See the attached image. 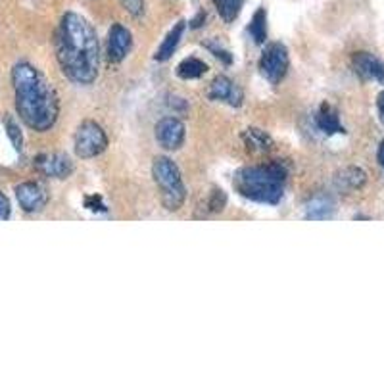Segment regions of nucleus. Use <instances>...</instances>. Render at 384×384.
<instances>
[{"label": "nucleus", "mask_w": 384, "mask_h": 384, "mask_svg": "<svg viewBox=\"0 0 384 384\" xmlns=\"http://www.w3.org/2000/svg\"><path fill=\"white\" fill-rule=\"evenodd\" d=\"M56 60L77 85H90L100 69V44L89 20L76 12L64 14L56 33Z\"/></svg>", "instance_id": "obj_1"}, {"label": "nucleus", "mask_w": 384, "mask_h": 384, "mask_svg": "<svg viewBox=\"0 0 384 384\" xmlns=\"http://www.w3.org/2000/svg\"><path fill=\"white\" fill-rule=\"evenodd\" d=\"M12 87L16 110L29 129L44 133L60 116V102L54 87L39 69L28 62L16 64L12 69Z\"/></svg>", "instance_id": "obj_2"}, {"label": "nucleus", "mask_w": 384, "mask_h": 384, "mask_svg": "<svg viewBox=\"0 0 384 384\" xmlns=\"http://www.w3.org/2000/svg\"><path fill=\"white\" fill-rule=\"evenodd\" d=\"M287 183V169L281 164L252 165L242 167L234 175V188L244 198L263 202V204H277L281 202Z\"/></svg>", "instance_id": "obj_3"}, {"label": "nucleus", "mask_w": 384, "mask_h": 384, "mask_svg": "<svg viewBox=\"0 0 384 384\" xmlns=\"http://www.w3.org/2000/svg\"><path fill=\"white\" fill-rule=\"evenodd\" d=\"M152 177L162 192V204L169 212H177L186 200V188L181 172L169 158H156L152 165Z\"/></svg>", "instance_id": "obj_4"}, {"label": "nucleus", "mask_w": 384, "mask_h": 384, "mask_svg": "<svg viewBox=\"0 0 384 384\" xmlns=\"http://www.w3.org/2000/svg\"><path fill=\"white\" fill-rule=\"evenodd\" d=\"M108 148V135L96 121H83L76 133V154L89 160L100 156Z\"/></svg>", "instance_id": "obj_5"}, {"label": "nucleus", "mask_w": 384, "mask_h": 384, "mask_svg": "<svg viewBox=\"0 0 384 384\" xmlns=\"http://www.w3.org/2000/svg\"><path fill=\"white\" fill-rule=\"evenodd\" d=\"M288 66H290V58H288V50L284 44L271 42L269 47H265L260 58V71L269 83H273V85L281 83L287 76Z\"/></svg>", "instance_id": "obj_6"}, {"label": "nucleus", "mask_w": 384, "mask_h": 384, "mask_svg": "<svg viewBox=\"0 0 384 384\" xmlns=\"http://www.w3.org/2000/svg\"><path fill=\"white\" fill-rule=\"evenodd\" d=\"M35 169L44 177L68 179L73 173V162L69 160L68 154L50 152V154H41L35 158Z\"/></svg>", "instance_id": "obj_7"}, {"label": "nucleus", "mask_w": 384, "mask_h": 384, "mask_svg": "<svg viewBox=\"0 0 384 384\" xmlns=\"http://www.w3.org/2000/svg\"><path fill=\"white\" fill-rule=\"evenodd\" d=\"M16 198L20 202V206L23 212L37 213L44 210L48 204V192L41 183L35 181H28L16 186Z\"/></svg>", "instance_id": "obj_8"}, {"label": "nucleus", "mask_w": 384, "mask_h": 384, "mask_svg": "<svg viewBox=\"0 0 384 384\" xmlns=\"http://www.w3.org/2000/svg\"><path fill=\"white\" fill-rule=\"evenodd\" d=\"M185 124L177 117H164L156 125V138L165 150H179L185 143Z\"/></svg>", "instance_id": "obj_9"}, {"label": "nucleus", "mask_w": 384, "mask_h": 384, "mask_svg": "<svg viewBox=\"0 0 384 384\" xmlns=\"http://www.w3.org/2000/svg\"><path fill=\"white\" fill-rule=\"evenodd\" d=\"M133 47V35L121 23H114L108 31V60L112 64L124 62Z\"/></svg>", "instance_id": "obj_10"}, {"label": "nucleus", "mask_w": 384, "mask_h": 384, "mask_svg": "<svg viewBox=\"0 0 384 384\" xmlns=\"http://www.w3.org/2000/svg\"><path fill=\"white\" fill-rule=\"evenodd\" d=\"M208 96L212 100H220V102H227L229 106H234L239 108L242 106V100H244V92L240 89L236 83H233L229 77L220 76L215 77L210 85V92Z\"/></svg>", "instance_id": "obj_11"}, {"label": "nucleus", "mask_w": 384, "mask_h": 384, "mask_svg": "<svg viewBox=\"0 0 384 384\" xmlns=\"http://www.w3.org/2000/svg\"><path fill=\"white\" fill-rule=\"evenodd\" d=\"M354 69L359 77L384 85V64L369 52H357L352 58Z\"/></svg>", "instance_id": "obj_12"}, {"label": "nucleus", "mask_w": 384, "mask_h": 384, "mask_svg": "<svg viewBox=\"0 0 384 384\" xmlns=\"http://www.w3.org/2000/svg\"><path fill=\"white\" fill-rule=\"evenodd\" d=\"M365 181H367V175H365L364 169H359V167H346L335 177V185L338 191L352 192L359 191L365 185Z\"/></svg>", "instance_id": "obj_13"}, {"label": "nucleus", "mask_w": 384, "mask_h": 384, "mask_svg": "<svg viewBox=\"0 0 384 384\" xmlns=\"http://www.w3.org/2000/svg\"><path fill=\"white\" fill-rule=\"evenodd\" d=\"M317 127L325 133V135H336V133H344V127L340 124L338 112L330 106V104L323 102L319 112H317Z\"/></svg>", "instance_id": "obj_14"}, {"label": "nucleus", "mask_w": 384, "mask_h": 384, "mask_svg": "<svg viewBox=\"0 0 384 384\" xmlns=\"http://www.w3.org/2000/svg\"><path fill=\"white\" fill-rule=\"evenodd\" d=\"M183 33H185V21H179L177 25L167 33V37L164 39V42L160 44L158 52H156V60L158 62H165V60H169L173 56V52L177 50L179 42H181V37H183Z\"/></svg>", "instance_id": "obj_15"}, {"label": "nucleus", "mask_w": 384, "mask_h": 384, "mask_svg": "<svg viewBox=\"0 0 384 384\" xmlns=\"http://www.w3.org/2000/svg\"><path fill=\"white\" fill-rule=\"evenodd\" d=\"M242 138H244L248 148L254 152H269L271 146H273V138L269 137L265 131L256 129V127H250V129L244 131Z\"/></svg>", "instance_id": "obj_16"}, {"label": "nucleus", "mask_w": 384, "mask_h": 384, "mask_svg": "<svg viewBox=\"0 0 384 384\" xmlns=\"http://www.w3.org/2000/svg\"><path fill=\"white\" fill-rule=\"evenodd\" d=\"M204 73H208V64L202 62L200 58H185L183 62L177 66V76L181 77V79H198V77H202Z\"/></svg>", "instance_id": "obj_17"}, {"label": "nucleus", "mask_w": 384, "mask_h": 384, "mask_svg": "<svg viewBox=\"0 0 384 384\" xmlns=\"http://www.w3.org/2000/svg\"><path fill=\"white\" fill-rule=\"evenodd\" d=\"M335 213V202L329 196H319V198L311 200V204L308 206V220H329Z\"/></svg>", "instance_id": "obj_18"}, {"label": "nucleus", "mask_w": 384, "mask_h": 384, "mask_svg": "<svg viewBox=\"0 0 384 384\" xmlns=\"http://www.w3.org/2000/svg\"><path fill=\"white\" fill-rule=\"evenodd\" d=\"M248 31H250L252 39H254L258 44H263V42H265V39H268V12H265V8H260V10L256 12L252 21H250V25H248Z\"/></svg>", "instance_id": "obj_19"}, {"label": "nucleus", "mask_w": 384, "mask_h": 384, "mask_svg": "<svg viewBox=\"0 0 384 384\" xmlns=\"http://www.w3.org/2000/svg\"><path fill=\"white\" fill-rule=\"evenodd\" d=\"M213 4H215V10L221 16V20L225 23H233L242 12L244 0H213Z\"/></svg>", "instance_id": "obj_20"}, {"label": "nucleus", "mask_w": 384, "mask_h": 384, "mask_svg": "<svg viewBox=\"0 0 384 384\" xmlns=\"http://www.w3.org/2000/svg\"><path fill=\"white\" fill-rule=\"evenodd\" d=\"M6 133L8 137H10V140H12V144H14L16 150H21V146H23V137H21V131L20 127H18V124H16L12 117H6Z\"/></svg>", "instance_id": "obj_21"}, {"label": "nucleus", "mask_w": 384, "mask_h": 384, "mask_svg": "<svg viewBox=\"0 0 384 384\" xmlns=\"http://www.w3.org/2000/svg\"><path fill=\"white\" fill-rule=\"evenodd\" d=\"M225 204H227V196H225V192L221 191H217V188H215V191L212 192V196H210V202H208V208H210V212H221V210H223V208H225Z\"/></svg>", "instance_id": "obj_22"}, {"label": "nucleus", "mask_w": 384, "mask_h": 384, "mask_svg": "<svg viewBox=\"0 0 384 384\" xmlns=\"http://www.w3.org/2000/svg\"><path fill=\"white\" fill-rule=\"evenodd\" d=\"M85 208H89L90 212H106V206H104L102 196H96V194H92V196H87V198H85Z\"/></svg>", "instance_id": "obj_23"}, {"label": "nucleus", "mask_w": 384, "mask_h": 384, "mask_svg": "<svg viewBox=\"0 0 384 384\" xmlns=\"http://www.w3.org/2000/svg\"><path fill=\"white\" fill-rule=\"evenodd\" d=\"M125 8L129 10L133 16H140L143 14V8H144V2L143 0H124Z\"/></svg>", "instance_id": "obj_24"}, {"label": "nucleus", "mask_w": 384, "mask_h": 384, "mask_svg": "<svg viewBox=\"0 0 384 384\" xmlns=\"http://www.w3.org/2000/svg\"><path fill=\"white\" fill-rule=\"evenodd\" d=\"M10 217V200L6 198V194L0 192V220H8Z\"/></svg>", "instance_id": "obj_25"}, {"label": "nucleus", "mask_w": 384, "mask_h": 384, "mask_svg": "<svg viewBox=\"0 0 384 384\" xmlns=\"http://www.w3.org/2000/svg\"><path fill=\"white\" fill-rule=\"evenodd\" d=\"M208 48L212 50L213 56H217V58H221V60H223V62H225V64H231V60H233V58H231V54H229L227 50H223V48H215V47H212V44H208Z\"/></svg>", "instance_id": "obj_26"}, {"label": "nucleus", "mask_w": 384, "mask_h": 384, "mask_svg": "<svg viewBox=\"0 0 384 384\" xmlns=\"http://www.w3.org/2000/svg\"><path fill=\"white\" fill-rule=\"evenodd\" d=\"M204 21H206V12H204V10H202V12H198V16H196V18H194V20L191 21V25L194 29H198L200 25H202V23H204Z\"/></svg>", "instance_id": "obj_27"}, {"label": "nucleus", "mask_w": 384, "mask_h": 384, "mask_svg": "<svg viewBox=\"0 0 384 384\" xmlns=\"http://www.w3.org/2000/svg\"><path fill=\"white\" fill-rule=\"evenodd\" d=\"M377 160H378V165L384 169V140L380 143V146H378V152H377Z\"/></svg>", "instance_id": "obj_28"}, {"label": "nucleus", "mask_w": 384, "mask_h": 384, "mask_svg": "<svg viewBox=\"0 0 384 384\" xmlns=\"http://www.w3.org/2000/svg\"><path fill=\"white\" fill-rule=\"evenodd\" d=\"M377 106H378V112H380V116H383V119H384V90L380 92V95H378Z\"/></svg>", "instance_id": "obj_29"}]
</instances>
